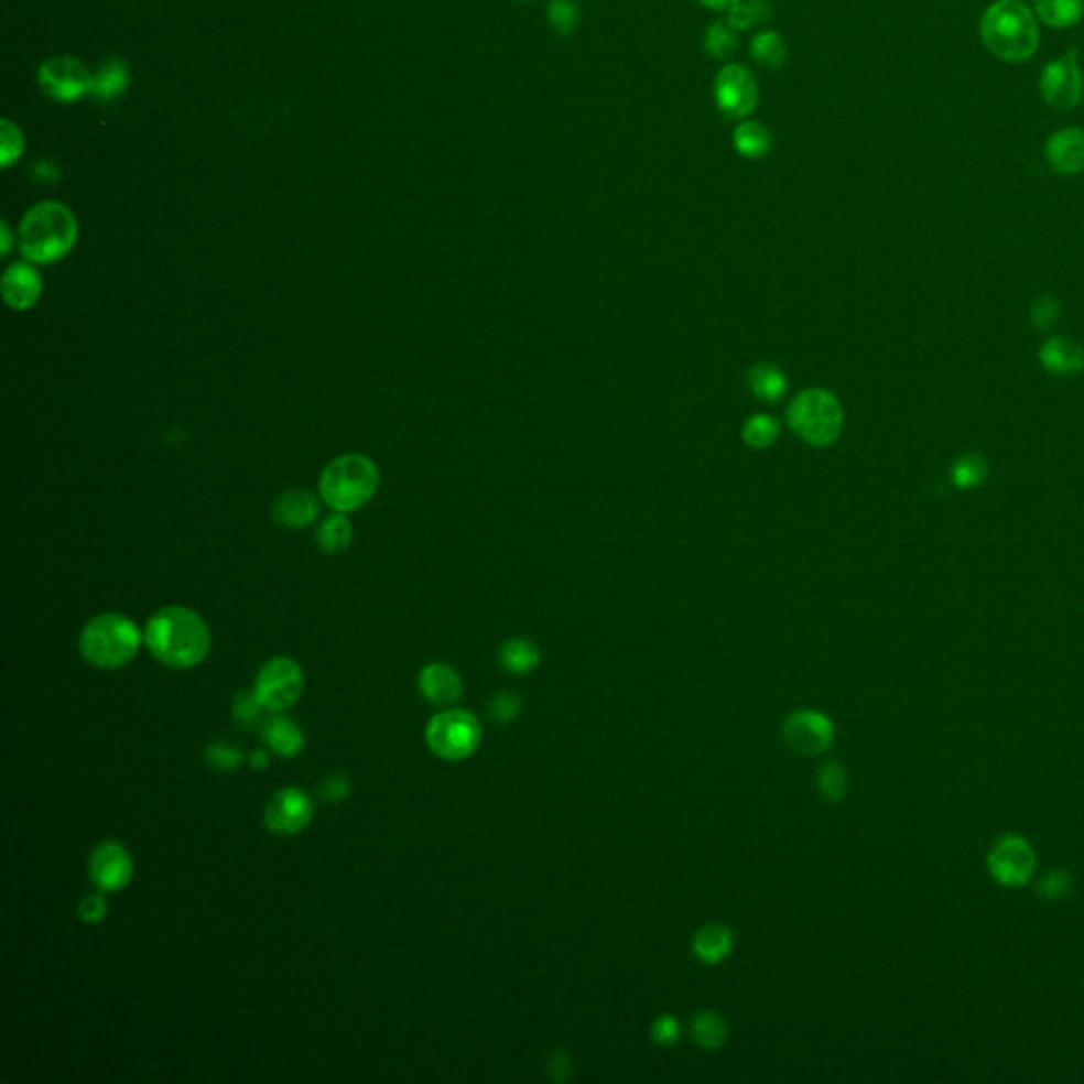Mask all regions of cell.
<instances>
[{
  "instance_id": "1",
  "label": "cell",
  "mask_w": 1084,
  "mask_h": 1084,
  "mask_svg": "<svg viewBox=\"0 0 1084 1084\" xmlns=\"http://www.w3.org/2000/svg\"><path fill=\"white\" fill-rule=\"evenodd\" d=\"M144 644L165 668L191 670L208 657L213 636L206 621L191 608L167 606L149 619Z\"/></svg>"
},
{
  "instance_id": "12",
  "label": "cell",
  "mask_w": 1084,
  "mask_h": 1084,
  "mask_svg": "<svg viewBox=\"0 0 1084 1084\" xmlns=\"http://www.w3.org/2000/svg\"><path fill=\"white\" fill-rule=\"evenodd\" d=\"M987 867L1000 886L1021 888L1033 877L1036 852L1023 837L1004 835L994 843Z\"/></svg>"
},
{
  "instance_id": "15",
  "label": "cell",
  "mask_w": 1084,
  "mask_h": 1084,
  "mask_svg": "<svg viewBox=\"0 0 1084 1084\" xmlns=\"http://www.w3.org/2000/svg\"><path fill=\"white\" fill-rule=\"evenodd\" d=\"M89 879L100 892L123 890L134 875L130 852L119 841H105L89 856Z\"/></svg>"
},
{
  "instance_id": "21",
  "label": "cell",
  "mask_w": 1084,
  "mask_h": 1084,
  "mask_svg": "<svg viewBox=\"0 0 1084 1084\" xmlns=\"http://www.w3.org/2000/svg\"><path fill=\"white\" fill-rule=\"evenodd\" d=\"M263 744L280 759H295L305 746V737L297 723L286 716H273L261 727Z\"/></svg>"
},
{
  "instance_id": "40",
  "label": "cell",
  "mask_w": 1084,
  "mask_h": 1084,
  "mask_svg": "<svg viewBox=\"0 0 1084 1084\" xmlns=\"http://www.w3.org/2000/svg\"><path fill=\"white\" fill-rule=\"evenodd\" d=\"M206 759L208 762L215 767V769H220V771H231L236 767L242 765V752L238 748H234L231 744H210L206 748Z\"/></svg>"
},
{
  "instance_id": "49",
  "label": "cell",
  "mask_w": 1084,
  "mask_h": 1084,
  "mask_svg": "<svg viewBox=\"0 0 1084 1084\" xmlns=\"http://www.w3.org/2000/svg\"><path fill=\"white\" fill-rule=\"evenodd\" d=\"M268 762H270V759H268V752L265 750H254L250 755V767L252 769H265Z\"/></svg>"
},
{
  "instance_id": "9",
  "label": "cell",
  "mask_w": 1084,
  "mask_h": 1084,
  "mask_svg": "<svg viewBox=\"0 0 1084 1084\" xmlns=\"http://www.w3.org/2000/svg\"><path fill=\"white\" fill-rule=\"evenodd\" d=\"M36 82L45 96H50L55 102L73 105L85 96H91L94 75L85 68L82 59L71 55H54L39 66Z\"/></svg>"
},
{
  "instance_id": "23",
  "label": "cell",
  "mask_w": 1084,
  "mask_h": 1084,
  "mask_svg": "<svg viewBox=\"0 0 1084 1084\" xmlns=\"http://www.w3.org/2000/svg\"><path fill=\"white\" fill-rule=\"evenodd\" d=\"M1040 358H1042V365L1051 373H1058V376H1072V373L1083 371V348L1067 337H1055V339L1047 342L1042 353H1040Z\"/></svg>"
},
{
  "instance_id": "16",
  "label": "cell",
  "mask_w": 1084,
  "mask_h": 1084,
  "mask_svg": "<svg viewBox=\"0 0 1084 1084\" xmlns=\"http://www.w3.org/2000/svg\"><path fill=\"white\" fill-rule=\"evenodd\" d=\"M43 293V280L41 273L30 261H18L11 263L4 275H2V297L11 310L26 312Z\"/></svg>"
},
{
  "instance_id": "36",
  "label": "cell",
  "mask_w": 1084,
  "mask_h": 1084,
  "mask_svg": "<svg viewBox=\"0 0 1084 1084\" xmlns=\"http://www.w3.org/2000/svg\"><path fill=\"white\" fill-rule=\"evenodd\" d=\"M263 709H265V705L261 704V700L257 697L254 691H242L234 697V704H231L234 723L240 725L245 731H250L261 723Z\"/></svg>"
},
{
  "instance_id": "19",
  "label": "cell",
  "mask_w": 1084,
  "mask_h": 1084,
  "mask_svg": "<svg viewBox=\"0 0 1084 1084\" xmlns=\"http://www.w3.org/2000/svg\"><path fill=\"white\" fill-rule=\"evenodd\" d=\"M418 689L426 702L434 705L456 704L462 697V678L447 663H431L422 668Z\"/></svg>"
},
{
  "instance_id": "30",
  "label": "cell",
  "mask_w": 1084,
  "mask_h": 1084,
  "mask_svg": "<svg viewBox=\"0 0 1084 1084\" xmlns=\"http://www.w3.org/2000/svg\"><path fill=\"white\" fill-rule=\"evenodd\" d=\"M316 542L325 553H344L353 542V523L346 513H333L326 517L323 525L316 532Z\"/></svg>"
},
{
  "instance_id": "3",
  "label": "cell",
  "mask_w": 1084,
  "mask_h": 1084,
  "mask_svg": "<svg viewBox=\"0 0 1084 1084\" xmlns=\"http://www.w3.org/2000/svg\"><path fill=\"white\" fill-rule=\"evenodd\" d=\"M983 45L1004 62H1026L1038 50V24L1021 0H998L980 18Z\"/></svg>"
},
{
  "instance_id": "18",
  "label": "cell",
  "mask_w": 1084,
  "mask_h": 1084,
  "mask_svg": "<svg viewBox=\"0 0 1084 1084\" xmlns=\"http://www.w3.org/2000/svg\"><path fill=\"white\" fill-rule=\"evenodd\" d=\"M1047 162L1059 174H1078L1084 170V130L1065 128L1049 138L1044 149Z\"/></svg>"
},
{
  "instance_id": "8",
  "label": "cell",
  "mask_w": 1084,
  "mask_h": 1084,
  "mask_svg": "<svg viewBox=\"0 0 1084 1084\" xmlns=\"http://www.w3.org/2000/svg\"><path fill=\"white\" fill-rule=\"evenodd\" d=\"M712 98L727 121L748 119L759 107V82L744 64H727L714 77Z\"/></svg>"
},
{
  "instance_id": "2",
  "label": "cell",
  "mask_w": 1084,
  "mask_h": 1084,
  "mask_svg": "<svg viewBox=\"0 0 1084 1084\" xmlns=\"http://www.w3.org/2000/svg\"><path fill=\"white\" fill-rule=\"evenodd\" d=\"M79 238L75 213L62 202H39L20 225V250L34 265H50L64 259Z\"/></svg>"
},
{
  "instance_id": "35",
  "label": "cell",
  "mask_w": 1084,
  "mask_h": 1084,
  "mask_svg": "<svg viewBox=\"0 0 1084 1084\" xmlns=\"http://www.w3.org/2000/svg\"><path fill=\"white\" fill-rule=\"evenodd\" d=\"M817 790L826 801L837 803L847 792V776L837 760H831L817 769Z\"/></svg>"
},
{
  "instance_id": "22",
  "label": "cell",
  "mask_w": 1084,
  "mask_h": 1084,
  "mask_svg": "<svg viewBox=\"0 0 1084 1084\" xmlns=\"http://www.w3.org/2000/svg\"><path fill=\"white\" fill-rule=\"evenodd\" d=\"M731 142L733 149L739 158L757 162V160H762L769 155V151L773 147V136L767 130V126H762L760 121L741 119V121H737V126L733 130Z\"/></svg>"
},
{
  "instance_id": "14",
  "label": "cell",
  "mask_w": 1084,
  "mask_h": 1084,
  "mask_svg": "<svg viewBox=\"0 0 1084 1084\" xmlns=\"http://www.w3.org/2000/svg\"><path fill=\"white\" fill-rule=\"evenodd\" d=\"M312 817H314V803L299 788H282L280 792H275L263 813V822L268 831L280 837L297 835L310 826Z\"/></svg>"
},
{
  "instance_id": "11",
  "label": "cell",
  "mask_w": 1084,
  "mask_h": 1084,
  "mask_svg": "<svg viewBox=\"0 0 1084 1084\" xmlns=\"http://www.w3.org/2000/svg\"><path fill=\"white\" fill-rule=\"evenodd\" d=\"M1040 91L1049 107L1070 110L1078 107L1084 91V77L1078 52L1070 50L1055 62H1049L1040 75Z\"/></svg>"
},
{
  "instance_id": "46",
  "label": "cell",
  "mask_w": 1084,
  "mask_h": 1084,
  "mask_svg": "<svg viewBox=\"0 0 1084 1084\" xmlns=\"http://www.w3.org/2000/svg\"><path fill=\"white\" fill-rule=\"evenodd\" d=\"M546 1070H549V1078H551V1081H557V1083H560V1081H564V1078H566V1076H568L570 1074L568 1055H566L564 1051H557V1053H553V1055H551V1059H549V1065H546Z\"/></svg>"
},
{
  "instance_id": "31",
  "label": "cell",
  "mask_w": 1084,
  "mask_h": 1084,
  "mask_svg": "<svg viewBox=\"0 0 1084 1084\" xmlns=\"http://www.w3.org/2000/svg\"><path fill=\"white\" fill-rule=\"evenodd\" d=\"M546 26L557 36H574L581 26V2L578 0H546L544 7Z\"/></svg>"
},
{
  "instance_id": "7",
  "label": "cell",
  "mask_w": 1084,
  "mask_h": 1084,
  "mask_svg": "<svg viewBox=\"0 0 1084 1084\" xmlns=\"http://www.w3.org/2000/svg\"><path fill=\"white\" fill-rule=\"evenodd\" d=\"M481 725L468 709H445L431 718L426 744L434 757L458 762L475 755L481 744Z\"/></svg>"
},
{
  "instance_id": "5",
  "label": "cell",
  "mask_w": 1084,
  "mask_h": 1084,
  "mask_svg": "<svg viewBox=\"0 0 1084 1084\" xmlns=\"http://www.w3.org/2000/svg\"><path fill=\"white\" fill-rule=\"evenodd\" d=\"M142 640L144 636L132 619L117 613H105L83 627L79 651L89 665L117 670L134 659Z\"/></svg>"
},
{
  "instance_id": "33",
  "label": "cell",
  "mask_w": 1084,
  "mask_h": 1084,
  "mask_svg": "<svg viewBox=\"0 0 1084 1084\" xmlns=\"http://www.w3.org/2000/svg\"><path fill=\"white\" fill-rule=\"evenodd\" d=\"M737 30L729 26V22H714L705 28L704 52L712 59H727L737 50Z\"/></svg>"
},
{
  "instance_id": "17",
  "label": "cell",
  "mask_w": 1084,
  "mask_h": 1084,
  "mask_svg": "<svg viewBox=\"0 0 1084 1084\" xmlns=\"http://www.w3.org/2000/svg\"><path fill=\"white\" fill-rule=\"evenodd\" d=\"M271 516L282 528L303 530L321 516V500L307 489H289L275 498Z\"/></svg>"
},
{
  "instance_id": "10",
  "label": "cell",
  "mask_w": 1084,
  "mask_h": 1084,
  "mask_svg": "<svg viewBox=\"0 0 1084 1084\" xmlns=\"http://www.w3.org/2000/svg\"><path fill=\"white\" fill-rule=\"evenodd\" d=\"M254 693L270 712H284L303 693V672L291 657H273L257 674Z\"/></svg>"
},
{
  "instance_id": "50",
  "label": "cell",
  "mask_w": 1084,
  "mask_h": 1084,
  "mask_svg": "<svg viewBox=\"0 0 1084 1084\" xmlns=\"http://www.w3.org/2000/svg\"><path fill=\"white\" fill-rule=\"evenodd\" d=\"M513 2H534V0H513Z\"/></svg>"
},
{
  "instance_id": "20",
  "label": "cell",
  "mask_w": 1084,
  "mask_h": 1084,
  "mask_svg": "<svg viewBox=\"0 0 1084 1084\" xmlns=\"http://www.w3.org/2000/svg\"><path fill=\"white\" fill-rule=\"evenodd\" d=\"M735 936L733 930L725 923H707L693 934V955L705 964L716 966L731 955Z\"/></svg>"
},
{
  "instance_id": "37",
  "label": "cell",
  "mask_w": 1084,
  "mask_h": 1084,
  "mask_svg": "<svg viewBox=\"0 0 1084 1084\" xmlns=\"http://www.w3.org/2000/svg\"><path fill=\"white\" fill-rule=\"evenodd\" d=\"M0 136H2L0 138V165L9 167V165L18 162L24 153V136H22V130L9 119H2Z\"/></svg>"
},
{
  "instance_id": "6",
  "label": "cell",
  "mask_w": 1084,
  "mask_h": 1084,
  "mask_svg": "<svg viewBox=\"0 0 1084 1084\" xmlns=\"http://www.w3.org/2000/svg\"><path fill=\"white\" fill-rule=\"evenodd\" d=\"M790 429L815 447L831 445L841 433L843 411L839 401L822 388L801 392L788 409Z\"/></svg>"
},
{
  "instance_id": "27",
  "label": "cell",
  "mask_w": 1084,
  "mask_h": 1084,
  "mask_svg": "<svg viewBox=\"0 0 1084 1084\" xmlns=\"http://www.w3.org/2000/svg\"><path fill=\"white\" fill-rule=\"evenodd\" d=\"M750 57L767 71H780L788 59V45L778 30H760L750 41Z\"/></svg>"
},
{
  "instance_id": "24",
  "label": "cell",
  "mask_w": 1084,
  "mask_h": 1084,
  "mask_svg": "<svg viewBox=\"0 0 1084 1084\" xmlns=\"http://www.w3.org/2000/svg\"><path fill=\"white\" fill-rule=\"evenodd\" d=\"M689 1031H691V1038L693 1042L704 1049V1051H716L720 1049L727 1038H729V1026L727 1021L714 1012V1010H700L693 1015L691 1023H689Z\"/></svg>"
},
{
  "instance_id": "38",
  "label": "cell",
  "mask_w": 1084,
  "mask_h": 1084,
  "mask_svg": "<svg viewBox=\"0 0 1084 1084\" xmlns=\"http://www.w3.org/2000/svg\"><path fill=\"white\" fill-rule=\"evenodd\" d=\"M985 475H987V464L976 454L964 456L953 466V481L957 488H975L985 479Z\"/></svg>"
},
{
  "instance_id": "42",
  "label": "cell",
  "mask_w": 1084,
  "mask_h": 1084,
  "mask_svg": "<svg viewBox=\"0 0 1084 1084\" xmlns=\"http://www.w3.org/2000/svg\"><path fill=\"white\" fill-rule=\"evenodd\" d=\"M1031 321L1040 330H1051L1059 321L1058 301L1051 297L1038 299L1031 307Z\"/></svg>"
},
{
  "instance_id": "43",
  "label": "cell",
  "mask_w": 1084,
  "mask_h": 1084,
  "mask_svg": "<svg viewBox=\"0 0 1084 1084\" xmlns=\"http://www.w3.org/2000/svg\"><path fill=\"white\" fill-rule=\"evenodd\" d=\"M1070 888H1072V877L1063 870H1055L1038 884V895L1047 900H1058L1061 896L1067 895Z\"/></svg>"
},
{
  "instance_id": "28",
  "label": "cell",
  "mask_w": 1084,
  "mask_h": 1084,
  "mask_svg": "<svg viewBox=\"0 0 1084 1084\" xmlns=\"http://www.w3.org/2000/svg\"><path fill=\"white\" fill-rule=\"evenodd\" d=\"M128 85H130V71H128L126 62L123 59H110L94 75L91 96L102 100V102H110V100L119 98L128 89Z\"/></svg>"
},
{
  "instance_id": "41",
  "label": "cell",
  "mask_w": 1084,
  "mask_h": 1084,
  "mask_svg": "<svg viewBox=\"0 0 1084 1084\" xmlns=\"http://www.w3.org/2000/svg\"><path fill=\"white\" fill-rule=\"evenodd\" d=\"M682 1036V1026L676 1017L661 1015L652 1021L651 1038L659 1047H674Z\"/></svg>"
},
{
  "instance_id": "44",
  "label": "cell",
  "mask_w": 1084,
  "mask_h": 1084,
  "mask_svg": "<svg viewBox=\"0 0 1084 1084\" xmlns=\"http://www.w3.org/2000/svg\"><path fill=\"white\" fill-rule=\"evenodd\" d=\"M109 913V904L105 900L102 892L98 890L96 895L85 896L79 902V920L85 923L102 922Z\"/></svg>"
},
{
  "instance_id": "29",
  "label": "cell",
  "mask_w": 1084,
  "mask_h": 1084,
  "mask_svg": "<svg viewBox=\"0 0 1084 1084\" xmlns=\"http://www.w3.org/2000/svg\"><path fill=\"white\" fill-rule=\"evenodd\" d=\"M1036 15L1051 28L1076 26L1084 15V0H1033Z\"/></svg>"
},
{
  "instance_id": "48",
  "label": "cell",
  "mask_w": 1084,
  "mask_h": 1084,
  "mask_svg": "<svg viewBox=\"0 0 1084 1084\" xmlns=\"http://www.w3.org/2000/svg\"><path fill=\"white\" fill-rule=\"evenodd\" d=\"M0 238H2V245H0V254L7 257L11 252V246H13V238H11V227L7 220L0 223Z\"/></svg>"
},
{
  "instance_id": "45",
  "label": "cell",
  "mask_w": 1084,
  "mask_h": 1084,
  "mask_svg": "<svg viewBox=\"0 0 1084 1084\" xmlns=\"http://www.w3.org/2000/svg\"><path fill=\"white\" fill-rule=\"evenodd\" d=\"M321 792H323L326 801L339 803V801H344L350 794V780H348L346 773H333V776L326 778Z\"/></svg>"
},
{
  "instance_id": "32",
  "label": "cell",
  "mask_w": 1084,
  "mask_h": 1084,
  "mask_svg": "<svg viewBox=\"0 0 1084 1084\" xmlns=\"http://www.w3.org/2000/svg\"><path fill=\"white\" fill-rule=\"evenodd\" d=\"M773 18V4L769 0H741L731 11H727V22L737 32L765 24Z\"/></svg>"
},
{
  "instance_id": "4",
  "label": "cell",
  "mask_w": 1084,
  "mask_h": 1084,
  "mask_svg": "<svg viewBox=\"0 0 1084 1084\" xmlns=\"http://www.w3.org/2000/svg\"><path fill=\"white\" fill-rule=\"evenodd\" d=\"M380 488L376 462L362 454H346L330 462L321 475V498L335 513L362 509Z\"/></svg>"
},
{
  "instance_id": "47",
  "label": "cell",
  "mask_w": 1084,
  "mask_h": 1084,
  "mask_svg": "<svg viewBox=\"0 0 1084 1084\" xmlns=\"http://www.w3.org/2000/svg\"><path fill=\"white\" fill-rule=\"evenodd\" d=\"M704 4L705 9L709 11H718V13H727L731 11L735 4H739L741 0H700Z\"/></svg>"
},
{
  "instance_id": "26",
  "label": "cell",
  "mask_w": 1084,
  "mask_h": 1084,
  "mask_svg": "<svg viewBox=\"0 0 1084 1084\" xmlns=\"http://www.w3.org/2000/svg\"><path fill=\"white\" fill-rule=\"evenodd\" d=\"M748 386L760 401L778 403L787 394V376L776 365L759 362L748 373Z\"/></svg>"
},
{
  "instance_id": "25",
  "label": "cell",
  "mask_w": 1084,
  "mask_h": 1084,
  "mask_svg": "<svg viewBox=\"0 0 1084 1084\" xmlns=\"http://www.w3.org/2000/svg\"><path fill=\"white\" fill-rule=\"evenodd\" d=\"M541 663V652L534 642L523 638H511L500 647V665L516 676L534 672Z\"/></svg>"
},
{
  "instance_id": "34",
  "label": "cell",
  "mask_w": 1084,
  "mask_h": 1084,
  "mask_svg": "<svg viewBox=\"0 0 1084 1084\" xmlns=\"http://www.w3.org/2000/svg\"><path fill=\"white\" fill-rule=\"evenodd\" d=\"M780 434V426L778 422L767 415V413H759V415H752L746 426H744V441L755 447V449H767L776 443Z\"/></svg>"
},
{
  "instance_id": "13",
  "label": "cell",
  "mask_w": 1084,
  "mask_h": 1084,
  "mask_svg": "<svg viewBox=\"0 0 1084 1084\" xmlns=\"http://www.w3.org/2000/svg\"><path fill=\"white\" fill-rule=\"evenodd\" d=\"M782 737L790 750L817 757L833 746L835 725L817 709H796L782 723Z\"/></svg>"
},
{
  "instance_id": "39",
  "label": "cell",
  "mask_w": 1084,
  "mask_h": 1084,
  "mask_svg": "<svg viewBox=\"0 0 1084 1084\" xmlns=\"http://www.w3.org/2000/svg\"><path fill=\"white\" fill-rule=\"evenodd\" d=\"M521 712V700L513 691H500L488 702V716L496 725L513 723Z\"/></svg>"
}]
</instances>
